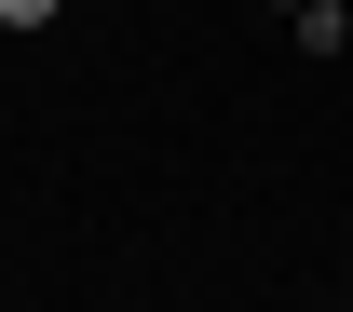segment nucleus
Returning a JSON list of instances; mask_svg holds the SVG:
<instances>
[{
  "instance_id": "f257e3e1",
  "label": "nucleus",
  "mask_w": 353,
  "mask_h": 312,
  "mask_svg": "<svg viewBox=\"0 0 353 312\" xmlns=\"http://www.w3.org/2000/svg\"><path fill=\"white\" fill-rule=\"evenodd\" d=\"M54 14H68V0H0V28H54Z\"/></svg>"
}]
</instances>
